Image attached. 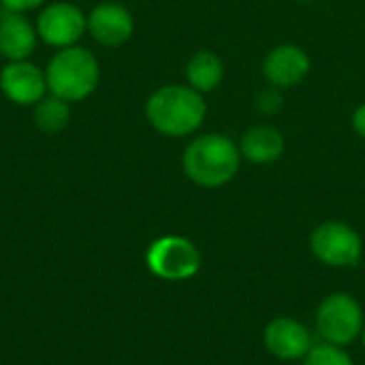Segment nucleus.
<instances>
[{
	"label": "nucleus",
	"instance_id": "obj_1",
	"mask_svg": "<svg viewBox=\"0 0 365 365\" xmlns=\"http://www.w3.org/2000/svg\"><path fill=\"white\" fill-rule=\"evenodd\" d=\"M207 107L203 94L190 86H165L156 90L145 105L148 122L167 137H186L205 120Z\"/></svg>",
	"mask_w": 365,
	"mask_h": 365
},
{
	"label": "nucleus",
	"instance_id": "obj_2",
	"mask_svg": "<svg viewBox=\"0 0 365 365\" xmlns=\"http://www.w3.org/2000/svg\"><path fill=\"white\" fill-rule=\"evenodd\" d=\"M242 152L225 135H201L184 152L182 165L186 175L203 188L229 184L240 171Z\"/></svg>",
	"mask_w": 365,
	"mask_h": 365
},
{
	"label": "nucleus",
	"instance_id": "obj_3",
	"mask_svg": "<svg viewBox=\"0 0 365 365\" xmlns=\"http://www.w3.org/2000/svg\"><path fill=\"white\" fill-rule=\"evenodd\" d=\"M45 79L49 94L66 103L83 101L98 86V60L86 47H64L49 60L45 68Z\"/></svg>",
	"mask_w": 365,
	"mask_h": 365
},
{
	"label": "nucleus",
	"instance_id": "obj_4",
	"mask_svg": "<svg viewBox=\"0 0 365 365\" xmlns=\"http://www.w3.org/2000/svg\"><path fill=\"white\" fill-rule=\"evenodd\" d=\"M317 331L323 342L346 346L364 331V310L349 293L327 295L317 310Z\"/></svg>",
	"mask_w": 365,
	"mask_h": 365
},
{
	"label": "nucleus",
	"instance_id": "obj_5",
	"mask_svg": "<svg viewBox=\"0 0 365 365\" xmlns=\"http://www.w3.org/2000/svg\"><path fill=\"white\" fill-rule=\"evenodd\" d=\"M150 272L163 280L180 282L192 278L201 267V255L197 246L180 235H165L152 242L145 255Z\"/></svg>",
	"mask_w": 365,
	"mask_h": 365
},
{
	"label": "nucleus",
	"instance_id": "obj_6",
	"mask_svg": "<svg viewBox=\"0 0 365 365\" xmlns=\"http://www.w3.org/2000/svg\"><path fill=\"white\" fill-rule=\"evenodd\" d=\"M312 255L331 267H355L361 261L364 244L359 233L344 222H323L310 235Z\"/></svg>",
	"mask_w": 365,
	"mask_h": 365
},
{
	"label": "nucleus",
	"instance_id": "obj_7",
	"mask_svg": "<svg viewBox=\"0 0 365 365\" xmlns=\"http://www.w3.org/2000/svg\"><path fill=\"white\" fill-rule=\"evenodd\" d=\"M88 30V15L77 4L51 2L36 19V34L53 47H73Z\"/></svg>",
	"mask_w": 365,
	"mask_h": 365
},
{
	"label": "nucleus",
	"instance_id": "obj_8",
	"mask_svg": "<svg viewBox=\"0 0 365 365\" xmlns=\"http://www.w3.org/2000/svg\"><path fill=\"white\" fill-rule=\"evenodd\" d=\"M0 90L2 94L21 107L36 105L41 98L47 96V79L45 71L28 60L9 62L0 71Z\"/></svg>",
	"mask_w": 365,
	"mask_h": 365
},
{
	"label": "nucleus",
	"instance_id": "obj_9",
	"mask_svg": "<svg viewBox=\"0 0 365 365\" xmlns=\"http://www.w3.org/2000/svg\"><path fill=\"white\" fill-rule=\"evenodd\" d=\"M135 30L133 15L118 2H101L88 15V32L105 47H118L130 38Z\"/></svg>",
	"mask_w": 365,
	"mask_h": 365
},
{
	"label": "nucleus",
	"instance_id": "obj_10",
	"mask_svg": "<svg viewBox=\"0 0 365 365\" xmlns=\"http://www.w3.org/2000/svg\"><path fill=\"white\" fill-rule=\"evenodd\" d=\"M263 342L267 346V351L284 361H295L308 355V351L314 346L312 344V336L306 329V325H302L295 319L289 317H280L274 319L263 334Z\"/></svg>",
	"mask_w": 365,
	"mask_h": 365
},
{
	"label": "nucleus",
	"instance_id": "obj_11",
	"mask_svg": "<svg viewBox=\"0 0 365 365\" xmlns=\"http://www.w3.org/2000/svg\"><path fill=\"white\" fill-rule=\"evenodd\" d=\"M263 73L274 88H291L310 73V58L297 45H278L267 53Z\"/></svg>",
	"mask_w": 365,
	"mask_h": 365
},
{
	"label": "nucleus",
	"instance_id": "obj_12",
	"mask_svg": "<svg viewBox=\"0 0 365 365\" xmlns=\"http://www.w3.org/2000/svg\"><path fill=\"white\" fill-rule=\"evenodd\" d=\"M36 28L24 17V13H0V56L9 62L28 60L36 45Z\"/></svg>",
	"mask_w": 365,
	"mask_h": 365
},
{
	"label": "nucleus",
	"instance_id": "obj_13",
	"mask_svg": "<svg viewBox=\"0 0 365 365\" xmlns=\"http://www.w3.org/2000/svg\"><path fill=\"white\" fill-rule=\"evenodd\" d=\"M240 152H242V156H246L252 163L267 165L282 156L284 137L278 128H274L269 124H259L242 137Z\"/></svg>",
	"mask_w": 365,
	"mask_h": 365
},
{
	"label": "nucleus",
	"instance_id": "obj_14",
	"mask_svg": "<svg viewBox=\"0 0 365 365\" xmlns=\"http://www.w3.org/2000/svg\"><path fill=\"white\" fill-rule=\"evenodd\" d=\"M225 77V64L214 51H197L186 66V79L188 86L195 88L197 92H212L214 88L220 86Z\"/></svg>",
	"mask_w": 365,
	"mask_h": 365
},
{
	"label": "nucleus",
	"instance_id": "obj_15",
	"mask_svg": "<svg viewBox=\"0 0 365 365\" xmlns=\"http://www.w3.org/2000/svg\"><path fill=\"white\" fill-rule=\"evenodd\" d=\"M71 109L68 103L49 94L34 105V122L45 133H58L68 124Z\"/></svg>",
	"mask_w": 365,
	"mask_h": 365
},
{
	"label": "nucleus",
	"instance_id": "obj_16",
	"mask_svg": "<svg viewBox=\"0 0 365 365\" xmlns=\"http://www.w3.org/2000/svg\"><path fill=\"white\" fill-rule=\"evenodd\" d=\"M304 359H306L304 365H355L349 357V353L342 351V346H336L329 342L314 344Z\"/></svg>",
	"mask_w": 365,
	"mask_h": 365
},
{
	"label": "nucleus",
	"instance_id": "obj_17",
	"mask_svg": "<svg viewBox=\"0 0 365 365\" xmlns=\"http://www.w3.org/2000/svg\"><path fill=\"white\" fill-rule=\"evenodd\" d=\"M282 107V98L276 90H267L259 96V109L263 113H274Z\"/></svg>",
	"mask_w": 365,
	"mask_h": 365
},
{
	"label": "nucleus",
	"instance_id": "obj_18",
	"mask_svg": "<svg viewBox=\"0 0 365 365\" xmlns=\"http://www.w3.org/2000/svg\"><path fill=\"white\" fill-rule=\"evenodd\" d=\"M47 0H0L4 11H13V13H26L32 11L41 4H45Z\"/></svg>",
	"mask_w": 365,
	"mask_h": 365
},
{
	"label": "nucleus",
	"instance_id": "obj_19",
	"mask_svg": "<svg viewBox=\"0 0 365 365\" xmlns=\"http://www.w3.org/2000/svg\"><path fill=\"white\" fill-rule=\"evenodd\" d=\"M353 126H355L357 135L365 139V103L355 109V113H353Z\"/></svg>",
	"mask_w": 365,
	"mask_h": 365
},
{
	"label": "nucleus",
	"instance_id": "obj_20",
	"mask_svg": "<svg viewBox=\"0 0 365 365\" xmlns=\"http://www.w3.org/2000/svg\"><path fill=\"white\" fill-rule=\"evenodd\" d=\"M361 338H364V346H365V325H364V331H361Z\"/></svg>",
	"mask_w": 365,
	"mask_h": 365
},
{
	"label": "nucleus",
	"instance_id": "obj_21",
	"mask_svg": "<svg viewBox=\"0 0 365 365\" xmlns=\"http://www.w3.org/2000/svg\"><path fill=\"white\" fill-rule=\"evenodd\" d=\"M302 2H310V0H302Z\"/></svg>",
	"mask_w": 365,
	"mask_h": 365
}]
</instances>
